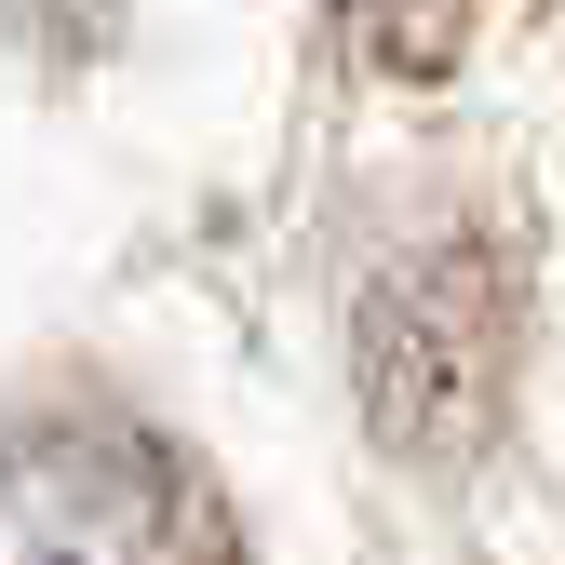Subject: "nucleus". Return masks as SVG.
Returning a JSON list of instances; mask_svg holds the SVG:
<instances>
[{
	"label": "nucleus",
	"instance_id": "obj_1",
	"mask_svg": "<svg viewBox=\"0 0 565 565\" xmlns=\"http://www.w3.org/2000/svg\"><path fill=\"white\" fill-rule=\"evenodd\" d=\"M0 565H230V512L121 417H41L0 431Z\"/></svg>",
	"mask_w": 565,
	"mask_h": 565
},
{
	"label": "nucleus",
	"instance_id": "obj_2",
	"mask_svg": "<svg viewBox=\"0 0 565 565\" xmlns=\"http://www.w3.org/2000/svg\"><path fill=\"white\" fill-rule=\"evenodd\" d=\"M499 391H512V297L484 256H404L377 297H364V417L391 458H471L499 431Z\"/></svg>",
	"mask_w": 565,
	"mask_h": 565
}]
</instances>
